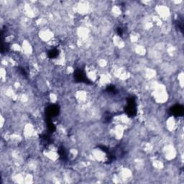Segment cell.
Masks as SVG:
<instances>
[{"mask_svg": "<svg viewBox=\"0 0 184 184\" xmlns=\"http://www.w3.org/2000/svg\"><path fill=\"white\" fill-rule=\"evenodd\" d=\"M172 113L176 116H181L184 113V108L180 105H176L172 109Z\"/></svg>", "mask_w": 184, "mask_h": 184, "instance_id": "6da1fadb", "label": "cell"}, {"mask_svg": "<svg viewBox=\"0 0 184 184\" xmlns=\"http://www.w3.org/2000/svg\"><path fill=\"white\" fill-rule=\"evenodd\" d=\"M57 55H58V51H57V50H55V49L51 50V51L50 52V53H49V55H50V58H54V57H55Z\"/></svg>", "mask_w": 184, "mask_h": 184, "instance_id": "7a4b0ae2", "label": "cell"}]
</instances>
